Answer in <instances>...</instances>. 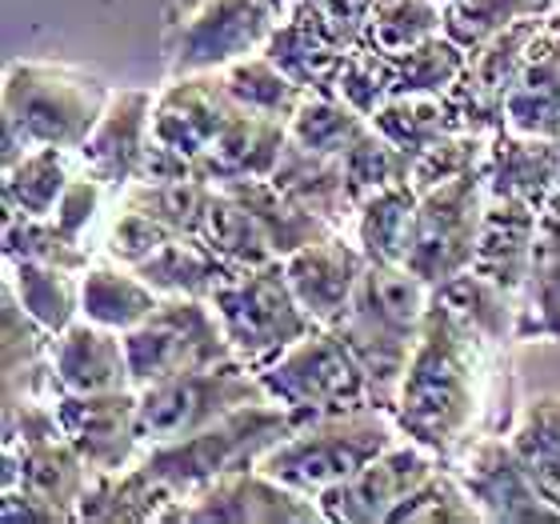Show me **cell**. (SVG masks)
I'll return each mask as SVG.
<instances>
[{
    "label": "cell",
    "instance_id": "1",
    "mask_svg": "<svg viewBox=\"0 0 560 524\" xmlns=\"http://www.w3.org/2000/svg\"><path fill=\"white\" fill-rule=\"evenodd\" d=\"M489 340L468 328L444 301L432 296L417 352L400 381L393 420L400 436L424 444L448 465L468 441L485 408V369Z\"/></svg>",
    "mask_w": 560,
    "mask_h": 524
},
{
    "label": "cell",
    "instance_id": "2",
    "mask_svg": "<svg viewBox=\"0 0 560 524\" xmlns=\"http://www.w3.org/2000/svg\"><path fill=\"white\" fill-rule=\"evenodd\" d=\"M429 301L432 289L409 265L369 260L361 284L352 292L349 313L332 325L349 340L352 357L361 361L373 405L385 412H393V405H397L400 381H405V369L417 352Z\"/></svg>",
    "mask_w": 560,
    "mask_h": 524
},
{
    "label": "cell",
    "instance_id": "3",
    "mask_svg": "<svg viewBox=\"0 0 560 524\" xmlns=\"http://www.w3.org/2000/svg\"><path fill=\"white\" fill-rule=\"evenodd\" d=\"M108 89L101 77L48 60H12L4 69V101H0V164L9 168L28 149H81L93 125L105 113Z\"/></svg>",
    "mask_w": 560,
    "mask_h": 524
},
{
    "label": "cell",
    "instance_id": "4",
    "mask_svg": "<svg viewBox=\"0 0 560 524\" xmlns=\"http://www.w3.org/2000/svg\"><path fill=\"white\" fill-rule=\"evenodd\" d=\"M296 429L292 417L277 400H257L221 417L209 429L180 436L168 444H149L140 465L156 485H161L176 504L197 497L200 489H209L212 480L229 477L236 468L257 465L260 456L277 449L289 432ZM168 524V521H164Z\"/></svg>",
    "mask_w": 560,
    "mask_h": 524
},
{
    "label": "cell",
    "instance_id": "5",
    "mask_svg": "<svg viewBox=\"0 0 560 524\" xmlns=\"http://www.w3.org/2000/svg\"><path fill=\"white\" fill-rule=\"evenodd\" d=\"M400 441V429L393 412L385 408H352L337 417H320L296 429L260 456L257 465L277 477L280 485L304 492V497H325L328 489L357 477L369 461L393 449Z\"/></svg>",
    "mask_w": 560,
    "mask_h": 524
},
{
    "label": "cell",
    "instance_id": "6",
    "mask_svg": "<svg viewBox=\"0 0 560 524\" xmlns=\"http://www.w3.org/2000/svg\"><path fill=\"white\" fill-rule=\"evenodd\" d=\"M212 308L221 316L224 337L233 345L236 361H245L253 373L269 369L277 357L304 340L316 321L296 301L284 260H269L257 268H241L212 292Z\"/></svg>",
    "mask_w": 560,
    "mask_h": 524
},
{
    "label": "cell",
    "instance_id": "7",
    "mask_svg": "<svg viewBox=\"0 0 560 524\" xmlns=\"http://www.w3.org/2000/svg\"><path fill=\"white\" fill-rule=\"evenodd\" d=\"M260 385L292 417V424H308L320 417H337L352 408H369V376L352 357L349 340L332 325H316L304 340H296L284 357L260 369Z\"/></svg>",
    "mask_w": 560,
    "mask_h": 524
},
{
    "label": "cell",
    "instance_id": "8",
    "mask_svg": "<svg viewBox=\"0 0 560 524\" xmlns=\"http://www.w3.org/2000/svg\"><path fill=\"white\" fill-rule=\"evenodd\" d=\"M125 352H129L132 388L161 385L180 373L212 369L236 357L212 301L197 296H161L149 321L125 333Z\"/></svg>",
    "mask_w": 560,
    "mask_h": 524
},
{
    "label": "cell",
    "instance_id": "9",
    "mask_svg": "<svg viewBox=\"0 0 560 524\" xmlns=\"http://www.w3.org/2000/svg\"><path fill=\"white\" fill-rule=\"evenodd\" d=\"M140 393V436H144V449L149 444H168L180 441V436H192V432L209 429L221 417L236 412L245 405H257V400H269L260 376L248 369L245 361H221L212 369H197V373H180L173 381H161V385L137 388Z\"/></svg>",
    "mask_w": 560,
    "mask_h": 524
},
{
    "label": "cell",
    "instance_id": "10",
    "mask_svg": "<svg viewBox=\"0 0 560 524\" xmlns=\"http://www.w3.org/2000/svg\"><path fill=\"white\" fill-rule=\"evenodd\" d=\"M485 209H489V188H485V176L480 173L424 188L417 200V221H412V241L405 265L429 289H436L448 277L472 268Z\"/></svg>",
    "mask_w": 560,
    "mask_h": 524
},
{
    "label": "cell",
    "instance_id": "11",
    "mask_svg": "<svg viewBox=\"0 0 560 524\" xmlns=\"http://www.w3.org/2000/svg\"><path fill=\"white\" fill-rule=\"evenodd\" d=\"M277 28L269 0H185L164 40L168 77L221 72L233 60L260 53Z\"/></svg>",
    "mask_w": 560,
    "mask_h": 524
},
{
    "label": "cell",
    "instance_id": "12",
    "mask_svg": "<svg viewBox=\"0 0 560 524\" xmlns=\"http://www.w3.org/2000/svg\"><path fill=\"white\" fill-rule=\"evenodd\" d=\"M480 516L492 524H560V513L552 509L533 477L525 473L509 436H477L448 461Z\"/></svg>",
    "mask_w": 560,
    "mask_h": 524
},
{
    "label": "cell",
    "instance_id": "13",
    "mask_svg": "<svg viewBox=\"0 0 560 524\" xmlns=\"http://www.w3.org/2000/svg\"><path fill=\"white\" fill-rule=\"evenodd\" d=\"M325 521L320 501L280 485L260 465L236 468L209 489L180 501L168 524H316Z\"/></svg>",
    "mask_w": 560,
    "mask_h": 524
},
{
    "label": "cell",
    "instance_id": "14",
    "mask_svg": "<svg viewBox=\"0 0 560 524\" xmlns=\"http://www.w3.org/2000/svg\"><path fill=\"white\" fill-rule=\"evenodd\" d=\"M441 465V456L429 453L424 444L400 436L393 449H385L376 461H369L357 477L328 489L316 501H320L325 521L332 524H388V516L397 513L400 501L412 489H420Z\"/></svg>",
    "mask_w": 560,
    "mask_h": 524
},
{
    "label": "cell",
    "instance_id": "15",
    "mask_svg": "<svg viewBox=\"0 0 560 524\" xmlns=\"http://www.w3.org/2000/svg\"><path fill=\"white\" fill-rule=\"evenodd\" d=\"M140 393L113 388V393H60L57 417L93 473H120L144 456L140 436Z\"/></svg>",
    "mask_w": 560,
    "mask_h": 524
},
{
    "label": "cell",
    "instance_id": "16",
    "mask_svg": "<svg viewBox=\"0 0 560 524\" xmlns=\"http://www.w3.org/2000/svg\"><path fill=\"white\" fill-rule=\"evenodd\" d=\"M236 113L241 105L224 89L221 72L168 77V84L156 93V108H152V137L197 161L200 152H209L212 140L229 129Z\"/></svg>",
    "mask_w": 560,
    "mask_h": 524
},
{
    "label": "cell",
    "instance_id": "17",
    "mask_svg": "<svg viewBox=\"0 0 560 524\" xmlns=\"http://www.w3.org/2000/svg\"><path fill=\"white\" fill-rule=\"evenodd\" d=\"M152 108H156L152 89H113L101 120L77 149L84 173H93L101 185L117 188V193L132 185L152 140Z\"/></svg>",
    "mask_w": 560,
    "mask_h": 524
},
{
    "label": "cell",
    "instance_id": "18",
    "mask_svg": "<svg viewBox=\"0 0 560 524\" xmlns=\"http://www.w3.org/2000/svg\"><path fill=\"white\" fill-rule=\"evenodd\" d=\"M364 268H369V257L340 229L284 257V277L316 325H337L340 316L349 313Z\"/></svg>",
    "mask_w": 560,
    "mask_h": 524
},
{
    "label": "cell",
    "instance_id": "19",
    "mask_svg": "<svg viewBox=\"0 0 560 524\" xmlns=\"http://www.w3.org/2000/svg\"><path fill=\"white\" fill-rule=\"evenodd\" d=\"M480 176L489 197L528 200L545 209L549 197L560 193V137H537L504 125L501 132H492Z\"/></svg>",
    "mask_w": 560,
    "mask_h": 524
},
{
    "label": "cell",
    "instance_id": "20",
    "mask_svg": "<svg viewBox=\"0 0 560 524\" xmlns=\"http://www.w3.org/2000/svg\"><path fill=\"white\" fill-rule=\"evenodd\" d=\"M52 373L60 393H113L132 388L125 333H113L93 321H72L52 337Z\"/></svg>",
    "mask_w": 560,
    "mask_h": 524
},
{
    "label": "cell",
    "instance_id": "21",
    "mask_svg": "<svg viewBox=\"0 0 560 524\" xmlns=\"http://www.w3.org/2000/svg\"><path fill=\"white\" fill-rule=\"evenodd\" d=\"M93 465L84 461L81 449L69 436H48V441L21 444V449H4L0 489L21 485V489L45 497L77 521V504H81L84 489L93 485Z\"/></svg>",
    "mask_w": 560,
    "mask_h": 524
},
{
    "label": "cell",
    "instance_id": "22",
    "mask_svg": "<svg viewBox=\"0 0 560 524\" xmlns=\"http://www.w3.org/2000/svg\"><path fill=\"white\" fill-rule=\"evenodd\" d=\"M265 53L289 72L292 81L301 84L304 93L337 96V72L349 48H345V40L328 28V21L320 16V9H316V0L308 9L277 21Z\"/></svg>",
    "mask_w": 560,
    "mask_h": 524
},
{
    "label": "cell",
    "instance_id": "23",
    "mask_svg": "<svg viewBox=\"0 0 560 524\" xmlns=\"http://www.w3.org/2000/svg\"><path fill=\"white\" fill-rule=\"evenodd\" d=\"M537 221H540L537 205L513 200V197H489L485 224H480L472 268H477L480 277H489L492 284H501L504 292H513L516 301H521L525 280H528V260H533Z\"/></svg>",
    "mask_w": 560,
    "mask_h": 524
},
{
    "label": "cell",
    "instance_id": "24",
    "mask_svg": "<svg viewBox=\"0 0 560 524\" xmlns=\"http://www.w3.org/2000/svg\"><path fill=\"white\" fill-rule=\"evenodd\" d=\"M516 345H560V193L540 209L516 316Z\"/></svg>",
    "mask_w": 560,
    "mask_h": 524
},
{
    "label": "cell",
    "instance_id": "25",
    "mask_svg": "<svg viewBox=\"0 0 560 524\" xmlns=\"http://www.w3.org/2000/svg\"><path fill=\"white\" fill-rule=\"evenodd\" d=\"M289 144V125L272 117H257L241 108L229 129L212 140L209 152L197 156V173L209 185H229V181H248V176H272L280 152Z\"/></svg>",
    "mask_w": 560,
    "mask_h": 524
},
{
    "label": "cell",
    "instance_id": "26",
    "mask_svg": "<svg viewBox=\"0 0 560 524\" xmlns=\"http://www.w3.org/2000/svg\"><path fill=\"white\" fill-rule=\"evenodd\" d=\"M269 181L284 197H292L301 209H308L313 217L332 224V229H349L352 217H357L345 164H340L337 156L304 149V144H296L292 137H289V144H284V152H280V161Z\"/></svg>",
    "mask_w": 560,
    "mask_h": 524
},
{
    "label": "cell",
    "instance_id": "27",
    "mask_svg": "<svg viewBox=\"0 0 560 524\" xmlns=\"http://www.w3.org/2000/svg\"><path fill=\"white\" fill-rule=\"evenodd\" d=\"M509 129L560 137V9L545 16L533 53H528L525 77L504 105Z\"/></svg>",
    "mask_w": 560,
    "mask_h": 524
},
{
    "label": "cell",
    "instance_id": "28",
    "mask_svg": "<svg viewBox=\"0 0 560 524\" xmlns=\"http://www.w3.org/2000/svg\"><path fill=\"white\" fill-rule=\"evenodd\" d=\"M176 501L144 473V465H129L120 473H96L77 504L81 524H164Z\"/></svg>",
    "mask_w": 560,
    "mask_h": 524
},
{
    "label": "cell",
    "instance_id": "29",
    "mask_svg": "<svg viewBox=\"0 0 560 524\" xmlns=\"http://www.w3.org/2000/svg\"><path fill=\"white\" fill-rule=\"evenodd\" d=\"M161 304V292L120 260H93L81 272V316L113 333H132Z\"/></svg>",
    "mask_w": 560,
    "mask_h": 524
},
{
    "label": "cell",
    "instance_id": "30",
    "mask_svg": "<svg viewBox=\"0 0 560 524\" xmlns=\"http://www.w3.org/2000/svg\"><path fill=\"white\" fill-rule=\"evenodd\" d=\"M420 188L412 181L388 185L357 205L352 217V241L376 265H405L412 241V221H417Z\"/></svg>",
    "mask_w": 560,
    "mask_h": 524
},
{
    "label": "cell",
    "instance_id": "31",
    "mask_svg": "<svg viewBox=\"0 0 560 524\" xmlns=\"http://www.w3.org/2000/svg\"><path fill=\"white\" fill-rule=\"evenodd\" d=\"M77 152L72 149H28L16 164L4 168V181H0V200H4V212H16V217H40L48 221L57 212L60 197L69 181L81 168L72 164Z\"/></svg>",
    "mask_w": 560,
    "mask_h": 524
},
{
    "label": "cell",
    "instance_id": "32",
    "mask_svg": "<svg viewBox=\"0 0 560 524\" xmlns=\"http://www.w3.org/2000/svg\"><path fill=\"white\" fill-rule=\"evenodd\" d=\"M229 188L241 205H245L253 217H257V224L265 229V236H269L272 253H277L280 260L292 257L296 248L313 245V241H320V236L337 233L332 224H325L320 217H313L308 209H301L292 197H284L277 185H272L269 176H248V181H229ZM345 233V229H340Z\"/></svg>",
    "mask_w": 560,
    "mask_h": 524
},
{
    "label": "cell",
    "instance_id": "33",
    "mask_svg": "<svg viewBox=\"0 0 560 524\" xmlns=\"http://www.w3.org/2000/svg\"><path fill=\"white\" fill-rule=\"evenodd\" d=\"M509 441L540 497L560 513V393H540L525 400L509 429Z\"/></svg>",
    "mask_w": 560,
    "mask_h": 524
},
{
    "label": "cell",
    "instance_id": "34",
    "mask_svg": "<svg viewBox=\"0 0 560 524\" xmlns=\"http://www.w3.org/2000/svg\"><path fill=\"white\" fill-rule=\"evenodd\" d=\"M4 284L52 337L65 333L72 321H81V272L36 260H4Z\"/></svg>",
    "mask_w": 560,
    "mask_h": 524
},
{
    "label": "cell",
    "instance_id": "35",
    "mask_svg": "<svg viewBox=\"0 0 560 524\" xmlns=\"http://www.w3.org/2000/svg\"><path fill=\"white\" fill-rule=\"evenodd\" d=\"M137 272L161 296H197V301H212V292L233 277V268L224 265L221 257H212L197 236H176V241H168L149 260H140Z\"/></svg>",
    "mask_w": 560,
    "mask_h": 524
},
{
    "label": "cell",
    "instance_id": "36",
    "mask_svg": "<svg viewBox=\"0 0 560 524\" xmlns=\"http://www.w3.org/2000/svg\"><path fill=\"white\" fill-rule=\"evenodd\" d=\"M432 296L448 304L468 328H477L480 337L489 340V345H497V349L516 340L521 301H516L513 292H504L501 284H492L489 277H480L477 268H465V272L448 277L444 284L432 289Z\"/></svg>",
    "mask_w": 560,
    "mask_h": 524
},
{
    "label": "cell",
    "instance_id": "37",
    "mask_svg": "<svg viewBox=\"0 0 560 524\" xmlns=\"http://www.w3.org/2000/svg\"><path fill=\"white\" fill-rule=\"evenodd\" d=\"M197 241L209 248L212 257H221L233 272L280 260L277 253H272L265 229L257 224V217H253V212L221 185H217V193H212L209 217H205V224H200Z\"/></svg>",
    "mask_w": 560,
    "mask_h": 524
},
{
    "label": "cell",
    "instance_id": "38",
    "mask_svg": "<svg viewBox=\"0 0 560 524\" xmlns=\"http://www.w3.org/2000/svg\"><path fill=\"white\" fill-rule=\"evenodd\" d=\"M221 77H224V89L233 93L236 105L248 108V113H257V117H272V120H284V125H289L292 113H296L304 101V89L292 81L289 72L280 69L265 48L233 60L229 69H221Z\"/></svg>",
    "mask_w": 560,
    "mask_h": 524
},
{
    "label": "cell",
    "instance_id": "39",
    "mask_svg": "<svg viewBox=\"0 0 560 524\" xmlns=\"http://www.w3.org/2000/svg\"><path fill=\"white\" fill-rule=\"evenodd\" d=\"M212 193L209 181H132L120 188V205L149 212L173 236H197L209 217Z\"/></svg>",
    "mask_w": 560,
    "mask_h": 524
},
{
    "label": "cell",
    "instance_id": "40",
    "mask_svg": "<svg viewBox=\"0 0 560 524\" xmlns=\"http://www.w3.org/2000/svg\"><path fill=\"white\" fill-rule=\"evenodd\" d=\"M388 60H393V96H444L460 81L468 48L456 45L448 33H436Z\"/></svg>",
    "mask_w": 560,
    "mask_h": 524
},
{
    "label": "cell",
    "instance_id": "41",
    "mask_svg": "<svg viewBox=\"0 0 560 524\" xmlns=\"http://www.w3.org/2000/svg\"><path fill=\"white\" fill-rule=\"evenodd\" d=\"M369 129V117H361L349 101L325 93H304L301 108L292 113L289 120V137L296 144L313 152H325V156H345L352 149V140Z\"/></svg>",
    "mask_w": 560,
    "mask_h": 524
},
{
    "label": "cell",
    "instance_id": "42",
    "mask_svg": "<svg viewBox=\"0 0 560 524\" xmlns=\"http://www.w3.org/2000/svg\"><path fill=\"white\" fill-rule=\"evenodd\" d=\"M444 33V4L441 0H381L373 9V21L364 28L361 45L385 57L409 53L420 40Z\"/></svg>",
    "mask_w": 560,
    "mask_h": 524
},
{
    "label": "cell",
    "instance_id": "43",
    "mask_svg": "<svg viewBox=\"0 0 560 524\" xmlns=\"http://www.w3.org/2000/svg\"><path fill=\"white\" fill-rule=\"evenodd\" d=\"M560 9V0H448L444 4V33L456 45L477 48L489 36L504 33L509 24L533 21V16H549Z\"/></svg>",
    "mask_w": 560,
    "mask_h": 524
},
{
    "label": "cell",
    "instance_id": "44",
    "mask_svg": "<svg viewBox=\"0 0 560 524\" xmlns=\"http://www.w3.org/2000/svg\"><path fill=\"white\" fill-rule=\"evenodd\" d=\"M340 164H345V176H349L352 205H361V200H369L388 185L412 181V156L400 144H393L385 132H376L373 120H369V129L361 137L352 140V149L340 156Z\"/></svg>",
    "mask_w": 560,
    "mask_h": 524
},
{
    "label": "cell",
    "instance_id": "45",
    "mask_svg": "<svg viewBox=\"0 0 560 524\" xmlns=\"http://www.w3.org/2000/svg\"><path fill=\"white\" fill-rule=\"evenodd\" d=\"M4 260H36V265H57L69 272H84L93 265L89 245L60 233L52 217L40 221V217H16V212H4Z\"/></svg>",
    "mask_w": 560,
    "mask_h": 524
},
{
    "label": "cell",
    "instance_id": "46",
    "mask_svg": "<svg viewBox=\"0 0 560 524\" xmlns=\"http://www.w3.org/2000/svg\"><path fill=\"white\" fill-rule=\"evenodd\" d=\"M373 129L385 132L393 144H400L417 164V156L429 149L432 140L453 132V120H448L444 96H393L388 105L376 108Z\"/></svg>",
    "mask_w": 560,
    "mask_h": 524
},
{
    "label": "cell",
    "instance_id": "47",
    "mask_svg": "<svg viewBox=\"0 0 560 524\" xmlns=\"http://www.w3.org/2000/svg\"><path fill=\"white\" fill-rule=\"evenodd\" d=\"M485 521L472 497L465 492L453 468L441 465L420 489H412L400 509L388 516V524H477Z\"/></svg>",
    "mask_w": 560,
    "mask_h": 524
},
{
    "label": "cell",
    "instance_id": "48",
    "mask_svg": "<svg viewBox=\"0 0 560 524\" xmlns=\"http://www.w3.org/2000/svg\"><path fill=\"white\" fill-rule=\"evenodd\" d=\"M489 140H492L489 132H465V129L444 132L441 140H432L429 149L417 156V164H412V185L424 193V188L456 181V176L480 173L485 156H489Z\"/></svg>",
    "mask_w": 560,
    "mask_h": 524
},
{
    "label": "cell",
    "instance_id": "49",
    "mask_svg": "<svg viewBox=\"0 0 560 524\" xmlns=\"http://www.w3.org/2000/svg\"><path fill=\"white\" fill-rule=\"evenodd\" d=\"M337 96L349 101L361 117L373 120L376 108L393 101V60L364 45L349 48L337 72Z\"/></svg>",
    "mask_w": 560,
    "mask_h": 524
},
{
    "label": "cell",
    "instance_id": "50",
    "mask_svg": "<svg viewBox=\"0 0 560 524\" xmlns=\"http://www.w3.org/2000/svg\"><path fill=\"white\" fill-rule=\"evenodd\" d=\"M168 241H176V236L168 233L161 221H152L149 212L120 205L117 217H113V224H108V233H105V257L137 268L140 260H149L152 253L164 248Z\"/></svg>",
    "mask_w": 560,
    "mask_h": 524
},
{
    "label": "cell",
    "instance_id": "51",
    "mask_svg": "<svg viewBox=\"0 0 560 524\" xmlns=\"http://www.w3.org/2000/svg\"><path fill=\"white\" fill-rule=\"evenodd\" d=\"M105 193L108 188L101 185L93 173L81 168V173L69 181V188H65V197H60L57 212H52V224H57L65 236H72V241H84L96 221V212H101V205H105Z\"/></svg>",
    "mask_w": 560,
    "mask_h": 524
},
{
    "label": "cell",
    "instance_id": "52",
    "mask_svg": "<svg viewBox=\"0 0 560 524\" xmlns=\"http://www.w3.org/2000/svg\"><path fill=\"white\" fill-rule=\"evenodd\" d=\"M0 516L4 524H69L72 516L65 509H57L52 501L36 497V492L12 485V489H0Z\"/></svg>",
    "mask_w": 560,
    "mask_h": 524
},
{
    "label": "cell",
    "instance_id": "53",
    "mask_svg": "<svg viewBox=\"0 0 560 524\" xmlns=\"http://www.w3.org/2000/svg\"><path fill=\"white\" fill-rule=\"evenodd\" d=\"M269 4H272V12H277V21H284V16H292V12L308 9L313 0H269Z\"/></svg>",
    "mask_w": 560,
    "mask_h": 524
},
{
    "label": "cell",
    "instance_id": "54",
    "mask_svg": "<svg viewBox=\"0 0 560 524\" xmlns=\"http://www.w3.org/2000/svg\"><path fill=\"white\" fill-rule=\"evenodd\" d=\"M441 4H448V0H441Z\"/></svg>",
    "mask_w": 560,
    "mask_h": 524
}]
</instances>
